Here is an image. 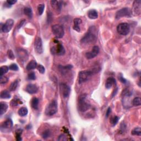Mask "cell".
Here are the masks:
<instances>
[{"label":"cell","mask_w":141,"mask_h":141,"mask_svg":"<svg viewBox=\"0 0 141 141\" xmlns=\"http://www.w3.org/2000/svg\"><path fill=\"white\" fill-rule=\"evenodd\" d=\"M97 40V30L94 26L89 28L88 32L81 39V43L84 44H93Z\"/></svg>","instance_id":"1"},{"label":"cell","mask_w":141,"mask_h":141,"mask_svg":"<svg viewBox=\"0 0 141 141\" xmlns=\"http://www.w3.org/2000/svg\"><path fill=\"white\" fill-rule=\"evenodd\" d=\"M87 95L85 94L81 95L79 96L78 99V109L81 112H85L89 110L90 105L86 101Z\"/></svg>","instance_id":"2"},{"label":"cell","mask_w":141,"mask_h":141,"mask_svg":"<svg viewBox=\"0 0 141 141\" xmlns=\"http://www.w3.org/2000/svg\"><path fill=\"white\" fill-rule=\"evenodd\" d=\"M94 70H82L79 73L78 75V82L79 84H82L87 82L90 77L93 74Z\"/></svg>","instance_id":"3"},{"label":"cell","mask_w":141,"mask_h":141,"mask_svg":"<svg viewBox=\"0 0 141 141\" xmlns=\"http://www.w3.org/2000/svg\"><path fill=\"white\" fill-rule=\"evenodd\" d=\"M57 111V103L55 100H52L45 109V114L47 116H52Z\"/></svg>","instance_id":"4"},{"label":"cell","mask_w":141,"mask_h":141,"mask_svg":"<svg viewBox=\"0 0 141 141\" xmlns=\"http://www.w3.org/2000/svg\"><path fill=\"white\" fill-rule=\"evenodd\" d=\"M52 31L56 38L61 39L63 37L65 32L63 27L59 24H55L52 26Z\"/></svg>","instance_id":"5"},{"label":"cell","mask_w":141,"mask_h":141,"mask_svg":"<svg viewBox=\"0 0 141 141\" xmlns=\"http://www.w3.org/2000/svg\"><path fill=\"white\" fill-rule=\"evenodd\" d=\"M132 14V12L129 8L125 7L121 8V10H118L116 13L115 18L116 19H118L122 17H130Z\"/></svg>","instance_id":"6"},{"label":"cell","mask_w":141,"mask_h":141,"mask_svg":"<svg viewBox=\"0 0 141 141\" xmlns=\"http://www.w3.org/2000/svg\"><path fill=\"white\" fill-rule=\"evenodd\" d=\"M51 52L52 54L59 56H63L65 54V49L61 44L57 43L56 45L53 46L51 48Z\"/></svg>","instance_id":"7"},{"label":"cell","mask_w":141,"mask_h":141,"mask_svg":"<svg viewBox=\"0 0 141 141\" xmlns=\"http://www.w3.org/2000/svg\"><path fill=\"white\" fill-rule=\"evenodd\" d=\"M130 27L129 24L123 23L118 24L117 26V31L119 34L121 35H126L129 34Z\"/></svg>","instance_id":"8"},{"label":"cell","mask_w":141,"mask_h":141,"mask_svg":"<svg viewBox=\"0 0 141 141\" xmlns=\"http://www.w3.org/2000/svg\"><path fill=\"white\" fill-rule=\"evenodd\" d=\"M13 127V122L11 119L8 118L1 125V131L2 132H8Z\"/></svg>","instance_id":"9"},{"label":"cell","mask_w":141,"mask_h":141,"mask_svg":"<svg viewBox=\"0 0 141 141\" xmlns=\"http://www.w3.org/2000/svg\"><path fill=\"white\" fill-rule=\"evenodd\" d=\"M60 90L62 95L63 96L64 98H66L70 95V87L66 83H62L60 84Z\"/></svg>","instance_id":"10"},{"label":"cell","mask_w":141,"mask_h":141,"mask_svg":"<svg viewBox=\"0 0 141 141\" xmlns=\"http://www.w3.org/2000/svg\"><path fill=\"white\" fill-rule=\"evenodd\" d=\"M13 25H14V21L11 19H8L7 21L6 22V23L3 24V26H2V32L4 33L10 32L13 28Z\"/></svg>","instance_id":"11"},{"label":"cell","mask_w":141,"mask_h":141,"mask_svg":"<svg viewBox=\"0 0 141 141\" xmlns=\"http://www.w3.org/2000/svg\"><path fill=\"white\" fill-rule=\"evenodd\" d=\"M34 48L37 54H41L43 52V43H42L41 39L39 37H36L34 41Z\"/></svg>","instance_id":"12"},{"label":"cell","mask_w":141,"mask_h":141,"mask_svg":"<svg viewBox=\"0 0 141 141\" xmlns=\"http://www.w3.org/2000/svg\"><path fill=\"white\" fill-rule=\"evenodd\" d=\"M99 46H94L92 48V50L89 52H88L86 53L85 56L88 59H92L95 57L97 55H98L99 53Z\"/></svg>","instance_id":"13"},{"label":"cell","mask_w":141,"mask_h":141,"mask_svg":"<svg viewBox=\"0 0 141 141\" xmlns=\"http://www.w3.org/2000/svg\"><path fill=\"white\" fill-rule=\"evenodd\" d=\"M133 12L135 15H139L141 12V1L140 0L135 1L133 4Z\"/></svg>","instance_id":"14"},{"label":"cell","mask_w":141,"mask_h":141,"mask_svg":"<svg viewBox=\"0 0 141 141\" xmlns=\"http://www.w3.org/2000/svg\"><path fill=\"white\" fill-rule=\"evenodd\" d=\"M25 90L29 94H33L36 93L37 90H38V88L36 85L33 84H29L28 85H26Z\"/></svg>","instance_id":"15"},{"label":"cell","mask_w":141,"mask_h":141,"mask_svg":"<svg viewBox=\"0 0 141 141\" xmlns=\"http://www.w3.org/2000/svg\"><path fill=\"white\" fill-rule=\"evenodd\" d=\"M82 21L80 18H75L73 20L74 25L73 28L74 30L77 31V32H79L81 31L80 25L82 24Z\"/></svg>","instance_id":"16"},{"label":"cell","mask_w":141,"mask_h":141,"mask_svg":"<svg viewBox=\"0 0 141 141\" xmlns=\"http://www.w3.org/2000/svg\"><path fill=\"white\" fill-rule=\"evenodd\" d=\"M115 83H116L115 79L114 78H112V77H109V78H108L107 79L106 81L105 87L107 89H110V88H111Z\"/></svg>","instance_id":"17"},{"label":"cell","mask_w":141,"mask_h":141,"mask_svg":"<svg viewBox=\"0 0 141 141\" xmlns=\"http://www.w3.org/2000/svg\"><path fill=\"white\" fill-rule=\"evenodd\" d=\"M51 6L53 8L57 11H60L61 10L62 5V2L59 1H51Z\"/></svg>","instance_id":"18"},{"label":"cell","mask_w":141,"mask_h":141,"mask_svg":"<svg viewBox=\"0 0 141 141\" xmlns=\"http://www.w3.org/2000/svg\"><path fill=\"white\" fill-rule=\"evenodd\" d=\"M88 16L91 19H95L98 17V13L95 10H91L88 11Z\"/></svg>","instance_id":"19"},{"label":"cell","mask_w":141,"mask_h":141,"mask_svg":"<svg viewBox=\"0 0 141 141\" xmlns=\"http://www.w3.org/2000/svg\"><path fill=\"white\" fill-rule=\"evenodd\" d=\"M37 66L36 61L35 60H32L28 63L27 65H26V69L28 70H32L35 69V68H37Z\"/></svg>","instance_id":"20"},{"label":"cell","mask_w":141,"mask_h":141,"mask_svg":"<svg viewBox=\"0 0 141 141\" xmlns=\"http://www.w3.org/2000/svg\"><path fill=\"white\" fill-rule=\"evenodd\" d=\"M8 109V105L5 103L1 102L0 103V115H2L5 113Z\"/></svg>","instance_id":"21"},{"label":"cell","mask_w":141,"mask_h":141,"mask_svg":"<svg viewBox=\"0 0 141 141\" xmlns=\"http://www.w3.org/2000/svg\"><path fill=\"white\" fill-rule=\"evenodd\" d=\"M11 97V94L9 93L8 91L6 90H3L1 93V98L3 99H10Z\"/></svg>","instance_id":"22"},{"label":"cell","mask_w":141,"mask_h":141,"mask_svg":"<svg viewBox=\"0 0 141 141\" xmlns=\"http://www.w3.org/2000/svg\"><path fill=\"white\" fill-rule=\"evenodd\" d=\"M24 13L29 18H32L33 17V11L32 8L29 7H25L24 9Z\"/></svg>","instance_id":"23"},{"label":"cell","mask_w":141,"mask_h":141,"mask_svg":"<svg viewBox=\"0 0 141 141\" xmlns=\"http://www.w3.org/2000/svg\"><path fill=\"white\" fill-rule=\"evenodd\" d=\"M17 54H19L20 58H21L22 59H23L24 58H25L26 59H28L27 52H26L25 50L23 49H19L18 53H17Z\"/></svg>","instance_id":"24"},{"label":"cell","mask_w":141,"mask_h":141,"mask_svg":"<svg viewBox=\"0 0 141 141\" xmlns=\"http://www.w3.org/2000/svg\"><path fill=\"white\" fill-rule=\"evenodd\" d=\"M28 113V110L27 109V108H26L25 107H22L21 109L19 110L18 111V114L19 115V116H25Z\"/></svg>","instance_id":"25"},{"label":"cell","mask_w":141,"mask_h":141,"mask_svg":"<svg viewBox=\"0 0 141 141\" xmlns=\"http://www.w3.org/2000/svg\"><path fill=\"white\" fill-rule=\"evenodd\" d=\"M38 104H39V99L36 98H33L32 101H31V105L32 106L34 109H37L38 108Z\"/></svg>","instance_id":"26"},{"label":"cell","mask_w":141,"mask_h":141,"mask_svg":"<svg viewBox=\"0 0 141 141\" xmlns=\"http://www.w3.org/2000/svg\"><path fill=\"white\" fill-rule=\"evenodd\" d=\"M132 104L134 106H138L141 104V99L140 97H136L132 100Z\"/></svg>","instance_id":"27"},{"label":"cell","mask_w":141,"mask_h":141,"mask_svg":"<svg viewBox=\"0 0 141 141\" xmlns=\"http://www.w3.org/2000/svg\"><path fill=\"white\" fill-rule=\"evenodd\" d=\"M131 134L132 135L134 136H140L141 135V129L140 127H136L132 130L131 132Z\"/></svg>","instance_id":"28"},{"label":"cell","mask_w":141,"mask_h":141,"mask_svg":"<svg viewBox=\"0 0 141 141\" xmlns=\"http://www.w3.org/2000/svg\"><path fill=\"white\" fill-rule=\"evenodd\" d=\"M18 86V81L16 80L11 84L10 87V90L11 91H14L17 89Z\"/></svg>","instance_id":"29"},{"label":"cell","mask_w":141,"mask_h":141,"mask_svg":"<svg viewBox=\"0 0 141 141\" xmlns=\"http://www.w3.org/2000/svg\"><path fill=\"white\" fill-rule=\"evenodd\" d=\"M44 8H45V4L43 3L39 4L37 6V11H38L39 15H41L43 14L44 11Z\"/></svg>","instance_id":"30"},{"label":"cell","mask_w":141,"mask_h":141,"mask_svg":"<svg viewBox=\"0 0 141 141\" xmlns=\"http://www.w3.org/2000/svg\"><path fill=\"white\" fill-rule=\"evenodd\" d=\"M10 68L7 66H3L1 67V77L3 76L4 74L7 73Z\"/></svg>","instance_id":"31"},{"label":"cell","mask_w":141,"mask_h":141,"mask_svg":"<svg viewBox=\"0 0 141 141\" xmlns=\"http://www.w3.org/2000/svg\"><path fill=\"white\" fill-rule=\"evenodd\" d=\"M50 134H51L50 131L48 129H47L43 132V133L42 134V137H43V138L46 139L47 138L49 137L50 136Z\"/></svg>","instance_id":"32"},{"label":"cell","mask_w":141,"mask_h":141,"mask_svg":"<svg viewBox=\"0 0 141 141\" xmlns=\"http://www.w3.org/2000/svg\"><path fill=\"white\" fill-rule=\"evenodd\" d=\"M118 119L119 118L118 116H114L111 118V123L112 125V126H115L117 123H118Z\"/></svg>","instance_id":"33"},{"label":"cell","mask_w":141,"mask_h":141,"mask_svg":"<svg viewBox=\"0 0 141 141\" xmlns=\"http://www.w3.org/2000/svg\"><path fill=\"white\" fill-rule=\"evenodd\" d=\"M37 69L39 70V72L41 74H44L45 72V69L44 66L41 65H39L37 66Z\"/></svg>","instance_id":"34"},{"label":"cell","mask_w":141,"mask_h":141,"mask_svg":"<svg viewBox=\"0 0 141 141\" xmlns=\"http://www.w3.org/2000/svg\"><path fill=\"white\" fill-rule=\"evenodd\" d=\"M7 55H8V58L10 59L11 60H13V59H15V56L14 54H13V53L12 52V50H8V52H7Z\"/></svg>","instance_id":"35"},{"label":"cell","mask_w":141,"mask_h":141,"mask_svg":"<svg viewBox=\"0 0 141 141\" xmlns=\"http://www.w3.org/2000/svg\"><path fill=\"white\" fill-rule=\"evenodd\" d=\"M28 78L29 80H35L36 79V76H35V74L34 72H31L29 74H28Z\"/></svg>","instance_id":"36"},{"label":"cell","mask_w":141,"mask_h":141,"mask_svg":"<svg viewBox=\"0 0 141 141\" xmlns=\"http://www.w3.org/2000/svg\"><path fill=\"white\" fill-rule=\"evenodd\" d=\"M9 68H10V70H15V71H17V70H18L19 69L18 66L15 63H13L12 65H11L10 66V67H9Z\"/></svg>","instance_id":"37"},{"label":"cell","mask_w":141,"mask_h":141,"mask_svg":"<svg viewBox=\"0 0 141 141\" xmlns=\"http://www.w3.org/2000/svg\"><path fill=\"white\" fill-rule=\"evenodd\" d=\"M8 81V79L6 76H1V79H0V83L1 84H5Z\"/></svg>","instance_id":"38"},{"label":"cell","mask_w":141,"mask_h":141,"mask_svg":"<svg viewBox=\"0 0 141 141\" xmlns=\"http://www.w3.org/2000/svg\"><path fill=\"white\" fill-rule=\"evenodd\" d=\"M22 133V131L21 129L18 130V131L16 133V139L17 141H21L22 138H21V134Z\"/></svg>","instance_id":"39"},{"label":"cell","mask_w":141,"mask_h":141,"mask_svg":"<svg viewBox=\"0 0 141 141\" xmlns=\"http://www.w3.org/2000/svg\"><path fill=\"white\" fill-rule=\"evenodd\" d=\"M59 141H66L67 140V137H66V136L63 134H61V135L59 136Z\"/></svg>","instance_id":"40"},{"label":"cell","mask_w":141,"mask_h":141,"mask_svg":"<svg viewBox=\"0 0 141 141\" xmlns=\"http://www.w3.org/2000/svg\"><path fill=\"white\" fill-rule=\"evenodd\" d=\"M17 2L16 0H8L7 1V3L8 4V5H13V4H15V3Z\"/></svg>","instance_id":"41"},{"label":"cell","mask_w":141,"mask_h":141,"mask_svg":"<svg viewBox=\"0 0 141 141\" xmlns=\"http://www.w3.org/2000/svg\"><path fill=\"white\" fill-rule=\"evenodd\" d=\"M119 79H120V81H121L122 83H127V81L126 80V79H125L124 78H123L122 76H121L120 77V78H119Z\"/></svg>","instance_id":"42"},{"label":"cell","mask_w":141,"mask_h":141,"mask_svg":"<svg viewBox=\"0 0 141 141\" xmlns=\"http://www.w3.org/2000/svg\"><path fill=\"white\" fill-rule=\"evenodd\" d=\"M111 109L110 107H109L107 110V111H106V118H107L108 116H109V115L111 113Z\"/></svg>","instance_id":"43"},{"label":"cell","mask_w":141,"mask_h":141,"mask_svg":"<svg viewBox=\"0 0 141 141\" xmlns=\"http://www.w3.org/2000/svg\"><path fill=\"white\" fill-rule=\"evenodd\" d=\"M24 22H25V20H23V21H21V23H20V24H19V25H18V28H21V26H22V25H23Z\"/></svg>","instance_id":"44"}]
</instances>
